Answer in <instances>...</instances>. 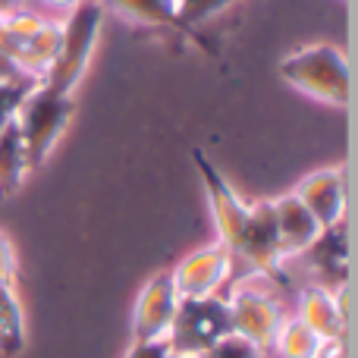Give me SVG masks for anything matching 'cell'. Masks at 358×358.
Segmentation results:
<instances>
[{"mask_svg":"<svg viewBox=\"0 0 358 358\" xmlns=\"http://www.w3.org/2000/svg\"><path fill=\"white\" fill-rule=\"evenodd\" d=\"M280 79L299 92L302 98H311L327 107H349V57L340 44L317 41L296 48L280 60Z\"/></svg>","mask_w":358,"mask_h":358,"instance_id":"cell-1","label":"cell"},{"mask_svg":"<svg viewBox=\"0 0 358 358\" xmlns=\"http://www.w3.org/2000/svg\"><path fill=\"white\" fill-rule=\"evenodd\" d=\"M73 113H76L73 94H60L54 88H48L44 82H35L22 94L16 113H13V123H16L19 136H22L31 173L50 161L57 142L73 123Z\"/></svg>","mask_w":358,"mask_h":358,"instance_id":"cell-2","label":"cell"},{"mask_svg":"<svg viewBox=\"0 0 358 358\" xmlns=\"http://www.w3.org/2000/svg\"><path fill=\"white\" fill-rule=\"evenodd\" d=\"M104 16L107 10L101 6V0H85L60 19V48H57L54 63L41 79L44 85L60 94H73L79 88L82 76L88 73V63L94 57V48H98Z\"/></svg>","mask_w":358,"mask_h":358,"instance_id":"cell-3","label":"cell"},{"mask_svg":"<svg viewBox=\"0 0 358 358\" xmlns=\"http://www.w3.org/2000/svg\"><path fill=\"white\" fill-rule=\"evenodd\" d=\"M192 161H195L198 176L204 182V195H208L210 217H214L217 227V242L227 245L233 252V258H239V252L245 248L255 227V204L242 201V195L227 182V176L214 167V161L201 148L192 151Z\"/></svg>","mask_w":358,"mask_h":358,"instance_id":"cell-4","label":"cell"},{"mask_svg":"<svg viewBox=\"0 0 358 358\" xmlns=\"http://www.w3.org/2000/svg\"><path fill=\"white\" fill-rule=\"evenodd\" d=\"M227 334H233V324H229V305L223 296L179 299L167 334V346L170 352L201 355Z\"/></svg>","mask_w":358,"mask_h":358,"instance_id":"cell-5","label":"cell"},{"mask_svg":"<svg viewBox=\"0 0 358 358\" xmlns=\"http://www.w3.org/2000/svg\"><path fill=\"white\" fill-rule=\"evenodd\" d=\"M229 305V324H233V334L245 336L248 343L261 349V352H271L273 336H277L280 324H283L286 311L273 292L255 286L252 280H242L229 289V296H223Z\"/></svg>","mask_w":358,"mask_h":358,"instance_id":"cell-6","label":"cell"},{"mask_svg":"<svg viewBox=\"0 0 358 358\" xmlns=\"http://www.w3.org/2000/svg\"><path fill=\"white\" fill-rule=\"evenodd\" d=\"M233 252L220 242L201 245L179 258L170 271L179 299H201V296H220V289L233 280Z\"/></svg>","mask_w":358,"mask_h":358,"instance_id":"cell-7","label":"cell"},{"mask_svg":"<svg viewBox=\"0 0 358 358\" xmlns=\"http://www.w3.org/2000/svg\"><path fill=\"white\" fill-rule=\"evenodd\" d=\"M176 286L170 271H161L138 289V299L132 305V340L136 343H155L167 340L170 324L176 315Z\"/></svg>","mask_w":358,"mask_h":358,"instance_id":"cell-8","label":"cell"},{"mask_svg":"<svg viewBox=\"0 0 358 358\" xmlns=\"http://www.w3.org/2000/svg\"><path fill=\"white\" fill-rule=\"evenodd\" d=\"M292 192L324 229L346 220V167L343 164L315 170Z\"/></svg>","mask_w":358,"mask_h":358,"instance_id":"cell-9","label":"cell"},{"mask_svg":"<svg viewBox=\"0 0 358 358\" xmlns=\"http://www.w3.org/2000/svg\"><path fill=\"white\" fill-rule=\"evenodd\" d=\"M271 214H273V229H277V248L283 261L302 258L324 229L311 217V210L296 198V192L271 198Z\"/></svg>","mask_w":358,"mask_h":358,"instance_id":"cell-10","label":"cell"},{"mask_svg":"<svg viewBox=\"0 0 358 358\" xmlns=\"http://www.w3.org/2000/svg\"><path fill=\"white\" fill-rule=\"evenodd\" d=\"M346 286L327 289V286H308L299 292L296 317L317 336L321 343H343L346 340Z\"/></svg>","mask_w":358,"mask_h":358,"instance_id":"cell-11","label":"cell"},{"mask_svg":"<svg viewBox=\"0 0 358 358\" xmlns=\"http://www.w3.org/2000/svg\"><path fill=\"white\" fill-rule=\"evenodd\" d=\"M311 267L324 277L327 289H343L349 277V239H346V223L321 229L311 248L302 255Z\"/></svg>","mask_w":358,"mask_h":358,"instance_id":"cell-12","label":"cell"},{"mask_svg":"<svg viewBox=\"0 0 358 358\" xmlns=\"http://www.w3.org/2000/svg\"><path fill=\"white\" fill-rule=\"evenodd\" d=\"M101 6H104L107 13H113V16L132 22V25L170 29V31H179L182 38H189L185 35V29L179 25V19H176V3L173 0H101Z\"/></svg>","mask_w":358,"mask_h":358,"instance_id":"cell-13","label":"cell"},{"mask_svg":"<svg viewBox=\"0 0 358 358\" xmlns=\"http://www.w3.org/2000/svg\"><path fill=\"white\" fill-rule=\"evenodd\" d=\"M29 343V327H25V308L16 292V283L0 280V355L19 358Z\"/></svg>","mask_w":358,"mask_h":358,"instance_id":"cell-14","label":"cell"},{"mask_svg":"<svg viewBox=\"0 0 358 358\" xmlns=\"http://www.w3.org/2000/svg\"><path fill=\"white\" fill-rule=\"evenodd\" d=\"M29 155H25L22 136H19L16 123H6L0 129V198H10L22 189L29 179Z\"/></svg>","mask_w":358,"mask_h":358,"instance_id":"cell-15","label":"cell"},{"mask_svg":"<svg viewBox=\"0 0 358 358\" xmlns=\"http://www.w3.org/2000/svg\"><path fill=\"white\" fill-rule=\"evenodd\" d=\"M271 349L280 358H315L324 349V343L317 340V336L311 334L296 315H292V317H283V324H280Z\"/></svg>","mask_w":358,"mask_h":358,"instance_id":"cell-16","label":"cell"},{"mask_svg":"<svg viewBox=\"0 0 358 358\" xmlns=\"http://www.w3.org/2000/svg\"><path fill=\"white\" fill-rule=\"evenodd\" d=\"M173 3H176V19H179V25L185 29V35H189L201 50H208L210 48L208 38L198 35V29H201L208 19L220 16L233 0H173Z\"/></svg>","mask_w":358,"mask_h":358,"instance_id":"cell-17","label":"cell"},{"mask_svg":"<svg viewBox=\"0 0 358 358\" xmlns=\"http://www.w3.org/2000/svg\"><path fill=\"white\" fill-rule=\"evenodd\" d=\"M198 358H264V352H261L255 343H248L245 336L227 334L223 340H217L210 349H204Z\"/></svg>","mask_w":358,"mask_h":358,"instance_id":"cell-18","label":"cell"},{"mask_svg":"<svg viewBox=\"0 0 358 358\" xmlns=\"http://www.w3.org/2000/svg\"><path fill=\"white\" fill-rule=\"evenodd\" d=\"M31 85H35V82L19 79V76H0V129L13 120L19 101H22V94L29 92Z\"/></svg>","mask_w":358,"mask_h":358,"instance_id":"cell-19","label":"cell"},{"mask_svg":"<svg viewBox=\"0 0 358 358\" xmlns=\"http://www.w3.org/2000/svg\"><path fill=\"white\" fill-rule=\"evenodd\" d=\"M0 280L16 283V248H13L10 236L0 229Z\"/></svg>","mask_w":358,"mask_h":358,"instance_id":"cell-20","label":"cell"},{"mask_svg":"<svg viewBox=\"0 0 358 358\" xmlns=\"http://www.w3.org/2000/svg\"><path fill=\"white\" fill-rule=\"evenodd\" d=\"M170 346L167 340H155V343H136L132 340V346L126 349L123 358H167Z\"/></svg>","mask_w":358,"mask_h":358,"instance_id":"cell-21","label":"cell"},{"mask_svg":"<svg viewBox=\"0 0 358 358\" xmlns=\"http://www.w3.org/2000/svg\"><path fill=\"white\" fill-rule=\"evenodd\" d=\"M38 3H41L54 19H63L66 13H73L79 3H85V0H38Z\"/></svg>","mask_w":358,"mask_h":358,"instance_id":"cell-22","label":"cell"},{"mask_svg":"<svg viewBox=\"0 0 358 358\" xmlns=\"http://www.w3.org/2000/svg\"><path fill=\"white\" fill-rule=\"evenodd\" d=\"M315 358H346V346L343 343H324V349Z\"/></svg>","mask_w":358,"mask_h":358,"instance_id":"cell-23","label":"cell"},{"mask_svg":"<svg viewBox=\"0 0 358 358\" xmlns=\"http://www.w3.org/2000/svg\"><path fill=\"white\" fill-rule=\"evenodd\" d=\"M19 10H25V0H0V16H10Z\"/></svg>","mask_w":358,"mask_h":358,"instance_id":"cell-24","label":"cell"},{"mask_svg":"<svg viewBox=\"0 0 358 358\" xmlns=\"http://www.w3.org/2000/svg\"><path fill=\"white\" fill-rule=\"evenodd\" d=\"M167 358H198V355H182V352H167Z\"/></svg>","mask_w":358,"mask_h":358,"instance_id":"cell-25","label":"cell"}]
</instances>
